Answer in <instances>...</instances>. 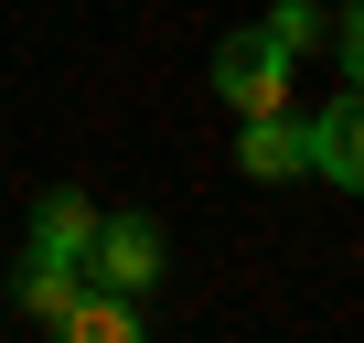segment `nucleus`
<instances>
[{
	"instance_id": "nucleus-4",
	"label": "nucleus",
	"mask_w": 364,
	"mask_h": 343,
	"mask_svg": "<svg viewBox=\"0 0 364 343\" xmlns=\"http://www.w3.org/2000/svg\"><path fill=\"white\" fill-rule=\"evenodd\" d=\"M86 236H97V204L75 183H54L33 204V268H86Z\"/></svg>"
},
{
	"instance_id": "nucleus-6",
	"label": "nucleus",
	"mask_w": 364,
	"mask_h": 343,
	"mask_svg": "<svg viewBox=\"0 0 364 343\" xmlns=\"http://www.w3.org/2000/svg\"><path fill=\"white\" fill-rule=\"evenodd\" d=\"M54 343H150V322H139V300H118V290H75V311L54 322Z\"/></svg>"
},
{
	"instance_id": "nucleus-8",
	"label": "nucleus",
	"mask_w": 364,
	"mask_h": 343,
	"mask_svg": "<svg viewBox=\"0 0 364 343\" xmlns=\"http://www.w3.org/2000/svg\"><path fill=\"white\" fill-rule=\"evenodd\" d=\"M257 33H268L279 54H311V43H321V0H279V11H268Z\"/></svg>"
},
{
	"instance_id": "nucleus-3",
	"label": "nucleus",
	"mask_w": 364,
	"mask_h": 343,
	"mask_svg": "<svg viewBox=\"0 0 364 343\" xmlns=\"http://www.w3.org/2000/svg\"><path fill=\"white\" fill-rule=\"evenodd\" d=\"M311 172H321L332 194H364V86L311 118Z\"/></svg>"
},
{
	"instance_id": "nucleus-9",
	"label": "nucleus",
	"mask_w": 364,
	"mask_h": 343,
	"mask_svg": "<svg viewBox=\"0 0 364 343\" xmlns=\"http://www.w3.org/2000/svg\"><path fill=\"white\" fill-rule=\"evenodd\" d=\"M332 43H343V75H353V86H364V0H353V11H343V22H332Z\"/></svg>"
},
{
	"instance_id": "nucleus-2",
	"label": "nucleus",
	"mask_w": 364,
	"mask_h": 343,
	"mask_svg": "<svg viewBox=\"0 0 364 343\" xmlns=\"http://www.w3.org/2000/svg\"><path fill=\"white\" fill-rule=\"evenodd\" d=\"M86 290L150 300V290H161V226H150V215H97V236H86Z\"/></svg>"
},
{
	"instance_id": "nucleus-1",
	"label": "nucleus",
	"mask_w": 364,
	"mask_h": 343,
	"mask_svg": "<svg viewBox=\"0 0 364 343\" xmlns=\"http://www.w3.org/2000/svg\"><path fill=\"white\" fill-rule=\"evenodd\" d=\"M289 65H300V54H279V43L247 22V33L215 43V97H225L236 118H279V107H289Z\"/></svg>"
},
{
	"instance_id": "nucleus-5",
	"label": "nucleus",
	"mask_w": 364,
	"mask_h": 343,
	"mask_svg": "<svg viewBox=\"0 0 364 343\" xmlns=\"http://www.w3.org/2000/svg\"><path fill=\"white\" fill-rule=\"evenodd\" d=\"M236 172L247 183H289V172H311V129L279 107V118H247L236 129Z\"/></svg>"
},
{
	"instance_id": "nucleus-7",
	"label": "nucleus",
	"mask_w": 364,
	"mask_h": 343,
	"mask_svg": "<svg viewBox=\"0 0 364 343\" xmlns=\"http://www.w3.org/2000/svg\"><path fill=\"white\" fill-rule=\"evenodd\" d=\"M75 290H86V268H22V311H33V322H65Z\"/></svg>"
}]
</instances>
